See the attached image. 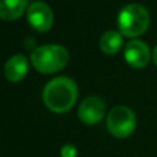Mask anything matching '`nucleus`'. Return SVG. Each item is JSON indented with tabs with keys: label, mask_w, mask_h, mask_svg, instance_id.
<instances>
[{
	"label": "nucleus",
	"mask_w": 157,
	"mask_h": 157,
	"mask_svg": "<svg viewBox=\"0 0 157 157\" xmlns=\"http://www.w3.org/2000/svg\"><path fill=\"white\" fill-rule=\"evenodd\" d=\"M69 61V52L65 47L58 44H46L33 50L30 62L40 73L51 75L65 68Z\"/></svg>",
	"instance_id": "2"
},
{
	"label": "nucleus",
	"mask_w": 157,
	"mask_h": 157,
	"mask_svg": "<svg viewBox=\"0 0 157 157\" xmlns=\"http://www.w3.org/2000/svg\"><path fill=\"white\" fill-rule=\"evenodd\" d=\"M123 33L116 30H108L99 39V47L105 54H116L123 46Z\"/></svg>",
	"instance_id": "10"
},
{
	"label": "nucleus",
	"mask_w": 157,
	"mask_h": 157,
	"mask_svg": "<svg viewBox=\"0 0 157 157\" xmlns=\"http://www.w3.org/2000/svg\"><path fill=\"white\" fill-rule=\"evenodd\" d=\"M152 58H153V62H155V65L157 66V46H156L155 51H153V55H152Z\"/></svg>",
	"instance_id": "12"
},
{
	"label": "nucleus",
	"mask_w": 157,
	"mask_h": 157,
	"mask_svg": "<svg viewBox=\"0 0 157 157\" xmlns=\"http://www.w3.org/2000/svg\"><path fill=\"white\" fill-rule=\"evenodd\" d=\"M105 112V102L99 97H88L78 106V119L87 125H94L103 119Z\"/></svg>",
	"instance_id": "6"
},
{
	"label": "nucleus",
	"mask_w": 157,
	"mask_h": 157,
	"mask_svg": "<svg viewBox=\"0 0 157 157\" xmlns=\"http://www.w3.org/2000/svg\"><path fill=\"white\" fill-rule=\"evenodd\" d=\"M28 22L37 32H47L54 24L52 11L46 3L35 2L28 8Z\"/></svg>",
	"instance_id": "5"
},
{
	"label": "nucleus",
	"mask_w": 157,
	"mask_h": 157,
	"mask_svg": "<svg viewBox=\"0 0 157 157\" xmlns=\"http://www.w3.org/2000/svg\"><path fill=\"white\" fill-rule=\"evenodd\" d=\"M150 22L147 10L141 4H127L123 7L117 17L120 32L127 37H138L146 32Z\"/></svg>",
	"instance_id": "3"
},
{
	"label": "nucleus",
	"mask_w": 157,
	"mask_h": 157,
	"mask_svg": "<svg viewBox=\"0 0 157 157\" xmlns=\"http://www.w3.org/2000/svg\"><path fill=\"white\" fill-rule=\"evenodd\" d=\"M77 99V86L71 77H55L47 83L43 91L44 105L54 113L71 110Z\"/></svg>",
	"instance_id": "1"
},
{
	"label": "nucleus",
	"mask_w": 157,
	"mask_h": 157,
	"mask_svg": "<svg viewBox=\"0 0 157 157\" xmlns=\"http://www.w3.org/2000/svg\"><path fill=\"white\" fill-rule=\"evenodd\" d=\"M26 0H0V17L4 21H15L24 14Z\"/></svg>",
	"instance_id": "9"
},
{
	"label": "nucleus",
	"mask_w": 157,
	"mask_h": 157,
	"mask_svg": "<svg viewBox=\"0 0 157 157\" xmlns=\"http://www.w3.org/2000/svg\"><path fill=\"white\" fill-rule=\"evenodd\" d=\"M61 156L62 157H76L77 156V150L73 145H63L61 149Z\"/></svg>",
	"instance_id": "11"
},
{
	"label": "nucleus",
	"mask_w": 157,
	"mask_h": 157,
	"mask_svg": "<svg viewBox=\"0 0 157 157\" xmlns=\"http://www.w3.org/2000/svg\"><path fill=\"white\" fill-rule=\"evenodd\" d=\"M136 119L134 112L127 106H114L108 114L106 127L116 138H127L135 130Z\"/></svg>",
	"instance_id": "4"
},
{
	"label": "nucleus",
	"mask_w": 157,
	"mask_h": 157,
	"mask_svg": "<svg viewBox=\"0 0 157 157\" xmlns=\"http://www.w3.org/2000/svg\"><path fill=\"white\" fill-rule=\"evenodd\" d=\"M124 58L128 65L132 68H146L150 61L149 47L141 40H131L124 48Z\"/></svg>",
	"instance_id": "7"
},
{
	"label": "nucleus",
	"mask_w": 157,
	"mask_h": 157,
	"mask_svg": "<svg viewBox=\"0 0 157 157\" xmlns=\"http://www.w3.org/2000/svg\"><path fill=\"white\" fill-rule=\"evenodd\" d=\"M28 68H29V65H28V59L25 58V55L22 54L14 55V57H11L6 62V66H4L6 78L8 81H11V83L21 81L22 78L26 76Z\"/></svg>",
	"instance_id": "8"
}]
</instances>
